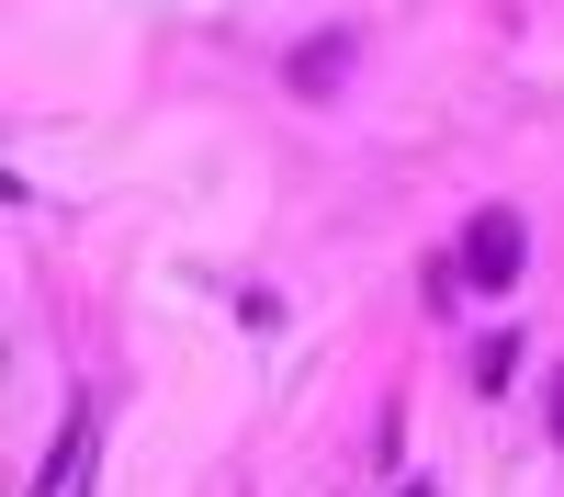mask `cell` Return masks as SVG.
Masks as SVG:
<instances>
[{
	"label": "cell",
	"mask_w": 564,
	"mask_h": 497,
	"mask_svg": "<svg viewBox=\"0 0 564 497\" xmlns=\"http://www.w3.org/2000/svg\"><path fill=\"white\" fill-rule=\"evenodd\" d=\"M542 407H553V441H564V374H553V396H542Z\"/></svg>",
	"instance_id": "5"
},
{
	"label": "cell",
	"mask_w": 564,
	"mask_h": 497,
	"mask_svg": "<svg viewBox=\"0 0 564 497\" xmlns=\"http://www.w3.org/2000/svg\"><path fill=\"white\" fill-rule=\"evenodd\" d=\"M79 475H90V407H79V419L57 430V452H45V475H34V497H68Z\"/></svg>",
	"instance_id": "3"
},
{
	"label": "cell",
	"mask_w": 564,
	"mask_h": 497,
	"mask_svg": "<svg viewBox=\"0 0 564 497\" xmlns=\"http://www.w3.org/2000/svg\"><path fill=\"white\" fill-rule=\"evenodd\" d=\"M395 497H441V486H395Z\"/></svg>",
	"instance_id": "6"
},
{
	"label": "cell",
	"mask_w": 564,
	"mask_h": 497,
	"mask_svg": "<svg viewBox=\"0 0 564 497\" xmlns=\"http://www.w3.org/2000/svg\"><path fill=\"white\" fill-rule=\"evenodd\" d=\"M350 57H361V34H305V45H294V57H282V79H294V90H305V102H327V90H339V79H350Z\"/></svg>",
	"instance_id": "2"
},
{
	"label": "cell",
	"mask_w": 564,
	"mask_h": 497,
	"mask_svg": "<svg viewBox=\"0 0 564 497\" xmlns=\"http://www.w3.org/2000/svg\"><path fill=\"white\" fill-rule=\"evenodd\" d=\"M463 283H475V294H520V271H531V215L520 204H486L475 226H463Z\"/></svg>",
	"instance_id": "1"
},
{
	"label": "cell",
	"mask_w": 564,
	"mask_h": 497,
	"mask_svg": "<svg viewBox=\"0 0 564 497\" xmlns=\"http://www.w3.org/2000/svg\"><path fill=\"white\" fill-rule=\"evenodd\" d=\"M508 361H520V339H508V328H497V339H475V385H486V396L508 385Z\"/></svg>",
	"instance_id": "4"
}]
</instances>
